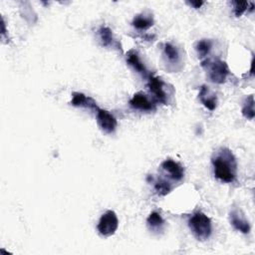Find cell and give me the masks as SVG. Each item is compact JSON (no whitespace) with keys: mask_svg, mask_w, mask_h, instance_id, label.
<instances>
[{"mask_svg":"<svg viewBox=\"0 0 255 255\" xmlns=\"http://www.w3.org/2000/svg\"><path fill=\"white\" fill-rule=\"evenodd\" d=\"M214 175L222 182L230 183L237 176V161L232 151L227 147L218 148L211 158Z\"/></svg>","mask_w":255,"mask_h":255,"instance_id":"6da1fadb","label":"cell"},{"mask_svg":"<svg viewBox=\"0 0 255 255\" xmlns=\"http://www.w3.org/2000/svg\"><path fill=\"white\" fill-rule=\"evenodd\" d=\"M201 67L206 71L208 79L215 84L225 83L230 74L227 64L220 59L207 58L201 62Z\"/></svg>","mask_w":255,"mask_h":255,"instance_id":"7a4b0ae2","label":"cell"},{"mask_svg":"<svg viewBox=\"0 0 255 255\" xmlns=\"http://www.w3.org/2000/svg\"><path fill=\"white\" fill-rule=\"evenodd\" d=\"M188 226L198 240H206L212 232L211 219L202 211L194 212L188 219Z\"/></svg>","mask_w":255,"mask_h":255,"instance_id":"3957f363","label":"cell"},{"mask_svg":"<svg viewBox=\"0 0 255 255\" xmlns=\"http://www.w3.org/2000/svg\"><path fill=\"white\" fill-rule=\"evenodd\" d=\"M147 88L149 92L153 95V98L163 104L167 105L169 102V93L167 85L161 80V78L157 76H150L147 78Z\"/></svg>","mask_w":255,"mask_h":255,"instance_id":"277c9868","label":"cell"},{"mask_svg":"<svg viewBox=\"0 0 255 255\" xmlns=\"http://www.w3.org/2000/svg\"><path fill=\"white\" fill-rule=\"evenodd\" d=\"M119 227V219L115 211L108 210L100 218L97 229L102 236L109 237L117 231Z\"/></svg>","mask_w":255,"mask_h":255,"instance_id":"5b68a950","label":"cell"},{"mask_svg":"<svg viewBox=\"0 0 255 255\" xmlns=\"http://www.w3.org/2000/svg\"><path fill=\"white\" fill-rule=\"evenodd\" d=\"M97 123L100 128L106 133H113L118 127L117 119L107 110L100 108L97 111Z\"/></svg>","mask_w":255,"mask_h":255,"instance_id":"8992f818","label":"cell"},{"mask_svg":"<svg viewBox=\"0 0 255 255\" xmlns=\"http://www.w3.org/2000/svg\"><path fill=\"white\" fill-rule=\"evenodd\" d=\"M160 167L165 172V174L174 181H180L184 177L183 166L173 159L168 158L163 160L160 164Z\"/></svg>","mask_w":255,"mask_h":255,"instance_id":"52a82bcc","label":"cell"},{"mask_svg":"<svg viewBox=\"0 0 255 255\" xmlns=\"http://www.w3.org/2000/svg\"><path fill=\"white\" fill-rule=\"evenodd\" d=\"M129 105L134 110H139L143 112H152L155 110V104L151 101L144 93H135L129 100Z\"/></svg>","mask_w":255,"mask_h":255,"instance_id":"ba28073f","label":"cell"},{"mask_svg":"<svg viewBox=\"0 0 255 255\" xmlns=\"http://www.w3.org/2000/svg\"><path fill=\"white\" fill-rule=\"evenodd\" d=\"M229 220L231 225L239 232L243 234H248L250 232V223L242 213L241 210L233 209L229 214Z\"/></svg>","mask_w":255,"mask_h":255,"instance_id":"9c48e42d","label":"cell"},{"mask_svg":"<svg viewBox=\"0 0 255 255\" xmlns=\"http://www.w3.org/2000/svg\"><path fill=\"white\" fill-rule=\"evenodd\" d=\"M127 63L134 70L136 71L138 74L142 75L143 77L145 78H148L150 77V73L149 71L147 70V68L145 67L144 63L141 61L138 53L135 51V50H129L128 53H127Z\"/></svg>","mask_w":255,"mask_h":255,"instance_id":"30bf717a","label":"cell"},{"mask_svg":"<svg viewBox=\"0 0 255 255\" xmlns=\"http://www.w3.org/2000/svg\"><path fill=\"white\" fill-rule=\"evenodd\" d=\"M98 38L101 42L102 46L110 47V48H117L122 49L120 42L115 38L112 29L108 26H101L98 30Z\"/></svg>","mask_w":255,"mask_h":255,"instance_id":"8fae6325","label":"cell"},{"mask_svg":"<svg viewBox=\"0 0 255 255\" xmlns=\"http://www.w3.org/2000/svg\"><path fill=\"white\" fill-rule=\"evenodd\" d=\"M70 104L74 107H78V108H86L89 110H93V111H98L99 107L96 103V101L89 97L86 96L83 93L80 92H74L72 94V100L70 102Z\"/></svg>","mask_w":255,"mask_h":255,"instance_id":"7c38bea8","label":"cell"},{"mask_svg":"<svg viewBox=\"0 0 255 255\" xmlns=\"http://www.w3.org/2000/svg\"><path fill=\"white\" fill-rule=\"evenodd\" d=\"M199 101L201 104L208 109L209 111H214L217 107V97L216 95L209 89V87L203 85L201 86L198 94Z\"/></svg>","mask_w":255,"mask_h":255,"instance_id":"4fadbf2b","label":"cell"},{"mask_svg":"<svg viewBox=\"0 0 255 255\" xmlns=\"http://www.w3.org/2000/svg\"><path fill=\"white\" fill-rule=\"evenodd\" d=\"M162 54H163V58L165 59V62L168 63L169 65L176 66L180 63V60H181L180 52L178 48L174 46L172 43L165 42L163 44Z\"/></svg>","mask_w":255,"mask_h":255,"instance_id":"5bb4252c","label":"cell"},{"mask_svg":"<svg viewBox=\"0 0 255 255\" xmlns=\"http://www.w3.org/2000/svg\"><path fill=\"white\" fill-rule=\"evenodd\" d=\"M153 17L149 13H140L134 16V18L131 21L132 27H134L137 30L143 31L147 30L153 25Z\"/></svg>","mask_w":255,"mask_h":255,"instance_id":"9a60e30c","label":"cell"},{"mask_svg":"<svg viewBox=\"0 0 255 255\" xmlns=\"http://www.w3.org/2000/svg\"><path fill=\"white\" fill-rule=\"evenodd\" d=\"M164 220L161 217V215L157 211H152L148 217L146 218V224L150 231L159 233L163 230L164 227Z\"/></svg>","mask_w":255,"mask_h":255,"instance_id":"2e32d148","label":"cell"},{"mask_svg":"<svg viewBox=\"0 0 255 255\" xmlns=\"http://www.w3.org/2000/svg\"><path fill=\"white\" fill-rule=\"evenodd\" d=\"M231 4L233 6V14L236 17H240L247 10L253 11L255 5L254 2L251 1H232Z\"/></svg>","mask_w":255,"mask_h":255,"instance_id":"e0dca14e","label":"cell"},{"mask_svg":"<svg viewBox=\"0 0 255 255\" xmlns=\"http://www.w3.org/2000/svg\"><path fill=\"white\" fill-rule=\"evenodd\" d=\"M153 188L155 190V192L160 195V196H164L166 194H168L171 189L172 186L169 183V181H167L165 178L162 177H157L154 181H153Z\"/></svg>","mask_w":255,"mask_h":255,"instance_id":"ac0fdd59","label":"cell"},{"mask_svg":"<svg viewBox=\"0 0 255 255\" xmlns=\"http://www.w3.org/2000/svg\"><path fill=\"white\" fill-rule=\"evenodd\" d=\"M241 113H242L243 117L246 118L247 120H253L254 119L255 113H254V97H253V95L248 96L244 100Z\"/></svg>","mask_w":255,"mask_h":255,"instance_id":"d6986e66","label":"cell"},{"mask_svg":"<svg viewBox=\"0 0 255 255\" xmlns=\"http://www.w3.org/2000/svg\"><path fill=\"white\" fill-rule=\"evenodd\" d=\"M212 48V42L209 39H201L195 45V50L199 58H205Z\"/></svg>","mask_w":255,"mask_h":255,"instance_id":"ffe728a7","label":"cell"},{"mask_svg":"<svg viewBox=\"0 0 255 255\" xmlns=\"http://www.w3.org/2000/svg\"><path fill=\"white\" fill-rule=\"evenodd\" d=\"M188 4L197 9V8H200L203 5V1H191V2H188Z\"/></svg>","mask_w":255,"mask_h":255,"instance_id":"44dd1931","label":"cell"}]
</instances>
